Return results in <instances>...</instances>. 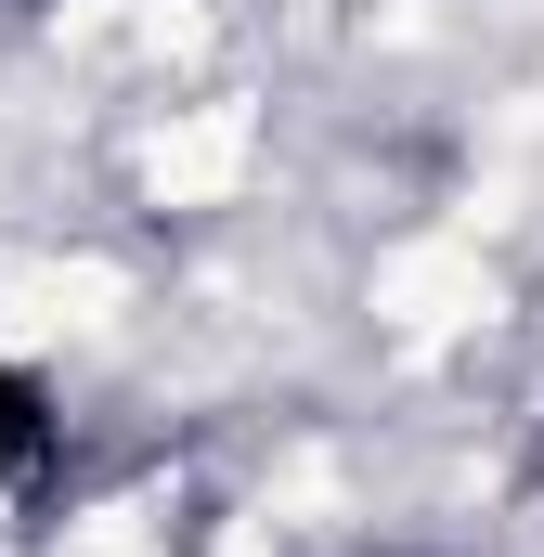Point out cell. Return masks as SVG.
<instances>
[{
	"label": "cell",
	"instance_id": "6da1fadb",
	"mask_svg": "<svg viewBox=\"0 0 544 557\" xmlns=\"http://www.w3.org/2000/svg\"><path fill=\"white\" fill-rule=\"evenodd\" d=\"M39 454H52V416H39V376H13V363H0V480H13V467H39Z\"/></svg>",
	"mask_w": 544,
	"mask_h": 557
}]
</instances>
